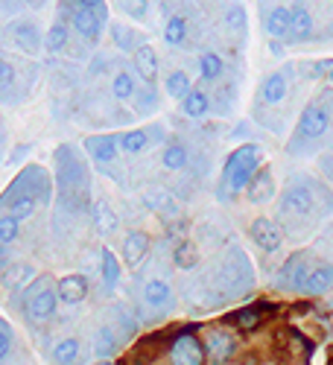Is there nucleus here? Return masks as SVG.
Wrapping results in <instances>:
<instances>
[{
    "label": "nucleus",
    "instance_id": "f257e3e1",
    "mask_svg": "<svg viewBox=\"0 0 333 365\" xmlns=\"http://www.w3.org/2000/svg\"><path fill=\"white\" fill-rule=\"evenodd\" d=\"M319 199L324 205L333 202L330 190H324L316 178H290V185L281 193V220L290 234H304L319 214Z\"/></svg>",
    "mask_w": 333,
    "mask_h": 365
},
{
    "label": "nucleus",
    "instance_id": "f03ea898",
    "mask_svg": "<svg viewBox=\"0 0 333 365\" xmlns=\"http://www.w3.org/2000/svg\"><path fill=\"white\" fill-rule=\"evenodd\" d=\"M257 161H260L257 143H243L231 152L222 170V181H220V202H228L234 199V193L249 187V181L255 178V170H257Z\"/></svg>",
    "mask_w": 333,
    "mask_h": 365
},
{
    "label": "nucleus",
    "instance_id": "7ed1b4c3",
    "mask_svg": "<svg viewBox=\"0 0 333 365\" xmlns=\"http://www.w3.org/2000/svg\"><path fill=\"white\" fill-rule=\"evenodd\" d=\"M252 281H255V275H252V263H249V257L240 252V249H231V255L225 257V263L220 266V275H217V284L225 289V292H243V289H249L252 287Z\"/></svg>",
    "mask_w": 333,
    "mask_h": 365
},
{
    "label": "nucleus",
    "instance_id": "20e7f679",
    "mask_svg": "<svg viewBox=\"0 0 333 365\" xmlns=\"http://www.w3.org/2000/svg\"><path fill=\"white\" fill-rule=\"evenodd\" d=\"M73 29L85 38V41H100V33H103V24L108 18V9L106 4H73Z\"/></svg>",
    "mask_w": 333,
    "mask_h": 365
},
{
    "label": "nucleus",
    "instance_id": "39448f33",
    "mask_svg": "<svg viewBox=\"0 0 333 365\" xmlns=\"http://www.w3.org/2000/svg\"><path fill=\"white\" fill-rule=\"evenodd\" d=\"M330 129V114L322 103H310L304 111H301V120H298V138L304 140H319L324 138V132Z\"/></svg>",
    "mask_w": 333,
    "mask_h": 365
},
{
    "label": "nucleus",
    "instance_id": "423d86ee",
    "mask_svg": "<svg viewBox=\"0 0 333 365\" xmlns=\"http://www.w3.org/2000/svg\"><path fill=\"white\" fill-rule=\"evenodd\" d=\"M249 234H252V240H255V246H257L260 252H266V255L278 252V249L284 246V231H281V225H278L275 220H269V217L255 220V222L249 225Z\"/></svg>",
    "mask_w": 333,
    "mask_h": 365
},
{
    "label": "nucleus",
    "instance_id": "0eeeda50",
    "mask_svg": "<svg viewBox=\"0 0 333 365\" xmlns=\"http://www.w3.org/2000/svg\"><path fill=\"white\" fill-rule=\"evenodd\" d=\"M170 362L173 365H205V348L193 333H181L170 348Z\"/></svg>",
    "mask_w": 333,
    "mask_h": 365
},
{
    "label": "nucleus",
    "instance_id": "6e6552de",
    "mask_svg": "<svg viewBox=\"0 0 333 365\" xmlns=\"http://www.w3.org/2000/svg\"><path fill=\"white\" fill-rule=\"evenodd\" d=\"M56 307H58V298H56V287L53 284L26 298V316H29V322H39V324L50 322L56 316Z\"/></svg>",
    "mask_w": 333,
    "mask_h": 365
},
{
    "label": "nucleus",
    "instance_id": "1a4fd4ad",
    "mask_svg": "<svg viewBox=\"0 0 333 365\" xmlns=\"http://www.w3.org/2000/svg\"><path fill=\"white\" fill-rule=\"evenodd\" d=\"M9 38H12V44H15L21 53H26V56H36V53L41 50V44H44L39 26H36L33 21H15V24L9 26Z\"/></svg>",
    "mask_w": 333,
    "mask_h": 365
},
{
    "label": "nucleus",
    "instance_id": "9d476101",
    "mask_svg": "<svg viewBox=\"0 0 333 365\" xmlns=\"http://www.w3.org/2000/svg\"><path fill=\"white\" fill-rule=\"evenodd\" d=\"M205 348H208V356H210V359H214L217 365H222V362H228V359L234 356L237 342H234L231 333H225V330H208Z\"/></svg>",
    "mask_w": 333,
    "mask_h": 365
},
{
    "label": "nucleus",
    "instance_id": "9b49d317",
    "mask_svg": "<svg viewBox=\"0 0 333 365\" xmlns=\"http://www.w3.org/2000/svg\"><path fill=\"white\" fill-rule=\"evenodd\" d=\"M85 152L97 164H108V161L117 158L120 146H117V138L114 135H91V138H85Z\"/></svg>",
    "mask_w": 333,
    "mask_h": 365
},
{
    "label": "nucleus",
    "instance_id": "f8f14e48",
    "mask_svg": "<svg viewBox=\"0 0 333 365\" xmlns=\"http://www.w3.org/2000/svg\"><path fill=\"white\" fill-rule=\"evenodd\" d=\"M149 255V237L143 231H129L123 240V260L129 269H138Z\"/></svg>",
    "mask_w": 333,
    "mask_h": 365
},
{
    "label": "nucleus",
    "instance_id": "ddd939ff",
    "mask_svg": "<svg viewBox=\"0 0 333 365\" xmlns=\"http://www.w3.org/2000/svg\"><path fill=\"white\" fill-rule=\"evenodd\" d=\"M275 178H272V173L269 170H257L255 173V178L249 181V202L252 205H266V202H272L275 199Z\"/></svg>",
    "mask_w": 333,
    "mask_h": 365
},
{
    "label": "nucleus",
    "instance_id": "4468645a",
    "mask_svg": "<svg viewBox=\"0 0 333 365\" xmlns=\"http://www.w3.org/2000/svg\"><path fill=\"white\" fill-rule=\"evenodd\" d=\"M94 228H97V234H103V237H111L117 228H120V217H117V210L111 207V202L108 199H97L94 202Z\"/></svg>",
    "mask_w": 333,
    "mask_h": 365
},
{
    "label": "nucleus",
    "instance_id": "2eb2a0df",
    "mask_svg": "<svg viewBox=\"0 0 333 365\" xmlns=\"http://www.w3.org/2000/svg\"><path fill=\"white\" fill-rule=\"evenodd\" d=\"M290 24H292V12L287 6H275V9H269L263 15V26H266V33H269L272 41L287 38L290 36Z\"/></svg>",
    "mask_w": 333,
    "mask_h": 365
},
{
    "label": "nucleus",
    "instance_id": "dca6fc26",
    "mask_svg": "<svg viewBox=\"0 0 333 365\" xmlns=\"http://www.w3.org/2000/svg\"><path fill=\"white\" fill-rule=\"evenodd\" d=\"M88 295V281L82 275H65L62 281L56 284V298L65 304H79Z\"/></svg>",
    "mask_w": 333,
    "mask_h": 365
},
{
    "label": "nucleus",
    "instance_id": "f3484780",
    "mask_svg": "<svg viewBox=\"0 0 333 365\" xmlns=\"http://www.w3.org/2000/svg\"><path fill=\"white\" fill-rule=\"evenodd\" d=\"M290 12H292V24H290V36L287 38H292V41H310L313 38V15H310V9L295 4Z\"/></svg>",
    "mask_w": 333,
    "mask_h": 365
},
{
    "label": "nucleus",
    "instance_id": "a211bd4d",
    "mask_svg": "<svg viewBox=\"0 0 333 365\" xmlns=\"http://www.w3.org/2000/svg\"><path fill=\"white\" fill-rule=\"evenodd\" d=\"M33 278H36V266L18 260V263H9V266L4 269V275H0V284H4L6 289H21V287H26Z\"/></svg>",
    "mask_w": 333,
    "mask_h": 365
},
{
    "label": "nucleus",
    "instance_id": "6ab92c4d",
    "mask_svg": "<svg viewBox=\"0 0 333 365\" xmlns=\"http://www.w3.org/2000/svg\"><path fill=\"white\" fill-rule=\"evenodd\" d=\"M135 68H138V76H143L146 85H153L158 79V56L149 44H140L135 50Z\"/></svg>",
    "mask_w": 333,
    "mask_h": 365
},
{
    "label": "nucleus",
    "instance_id": "aec40b11",
    "mask_svg": "<svg viewBox=\"0 0 333 365\" xmlns=\"http://www.w3.org/2000/svg\"><path fill=\"white\" fill-rule=\"evenodd\" d=\"M143 301L149 304V307H170L173 304V289H170V284L167 281H161V278H153V281H146L143 284Z\"/></svg>",
    "mask_w": 333,
    "mask_h": 365
},
{
    "label": "nucleus",
    "instance_id": "412c9836",
    "mask_svg": "<svg viewBox=\"0 0 333 365\" xmlns=\"http://www.w3.org/2000/svg\"><path fill=\"white\" fill-rule=\"evenodd\" d=\"M307 275H310V269H307L304 255H292V257L284 263V269H281V281H287V284H290V287H295V289L304 287Z\"/></svg>",
    "mask_w": 333,
    "mask_h": 365
},
{
    "label": "nucleus",
    "instance_id": "4be33fe9",
    "mask_svg": "<svg viewBox=\"0 0 333 365\" xmlns=\"http://www.w3.org/2000/svg\"><path fill=\"white\" fill-rule=\"evenodd\" d=\"M260 100L266 106H278L287 100V76L284 73H269L263 88H260Z\"/></svg>",
    "mask_w": 333,
    "mask_h": 365
},
{
    "label": "nucleus",
    "instance_id": "5701e85b",
    "mask_svg": "<svg viewBox=\"0 0 333 365\" xmlns=\"http://www.w3.org/2000/svg\"><path fill=\"white\" fill-rule=\"evenodd\" d=\"M304 292L310 295H324L333 289V266H319V269H310V275L304 281V287H301Z\"/></svg>",
    "mask_w": 333,
    "mask_h": 365
},
{
    "label": "nucleus",
    "instance_id": "b1692460",
    "mask_svg": "<svg viewBox=\"0 0 333 365\" xmlns=\"http://www.w3.org/2000/svg\"><path fill=\"white\" fill-rule=\"evenodd\" d=\"M173 260H175L178 269H185V272L196 269L199 266V249H196V242L193 240H181L178 246H175V252H173Z\"/></svg>",
    "mask_w": 333,
    "mask_h": 365
},
{
    "label": "nucleus",
    "instance_id": "393cba45",
    "mask_svg": "<svg viewBox=\"0 0 333 365\" xmlns=\"http://www.w3.org/2000/svg\"><path fill=\"white\" fill-rule=\"evenodd\" d=\"M263 310H266V307H246V310H237L228 322H234L237 330L252 333V330H257V327L263 324Z\"/></svg>",
    "mask_w": 333,
    "mask_h": 365
},
{
    "label": "nucleus",
    "instance_id": "a878e982",
    "mask_svg": "<svg viewBox=\"0 0 333 365\" xmlns=\"http://www.w3.org/2000/svg\"><path fill=\"white\" fill-rule=\"evenodd\" d=\"M117 348H120V342L114 336V330L111 327H100L97 336H94V356L97 359H111L117 354Z\"/></svg>",
    "mask_w": 333,
    "mask_h": 365
},
{
    "label": "nucleus",
    "instance_id": "bb28decb",
    "mask_svg": "<svg viewBox=\"0 0 333 365\" xmlns=\"http://www.w3.org/2000/svg\"><path fill=\"white\" fill-rule=\"evenodd\" d=\"M208 108H210V97L205 94V91H199V88H193L190 94L181 100V111H185L188 117H205Z\"/></svg>",
    "mask_w": 333,
    "mask_h": 365
},
{
    "label": "nucleus",
    "instance_id": "cd10ccee",
    "mask_svg": "<svg viewBox=\"0 0 333 365\" xmlns=\"http://www.w3.org/2000/svg\"><path fill=\"white\" fill-rule=\"evenodd\" d=\"M117 146L123 149V152H129V155H138V152H143L149 146V132H143V129L123 132V135L117 138Z\"/></svg>",
    "mask_w": 333,
    "mask_h": 365
},
{
    "label": "nucleus",
    "instance_id": "c85d7f7f",
    "mask_svg": "<svg viewBox=\"0 0 333 365\" xmlns=\"http://www.w3.org/2000/svg\"><path fill=\"white\" fill-rule=\"evenodd\" d=\"M164 88H167V94L173 97V100H185L190 91H193V85H190V76L185 73V71H175V73H170L167 76V82H164Z\"/></svg>",
    "mask_w": 333,
    "mask_h": 365
},
{
    "label": "nucleus",
    "instance_id": "c756f323",
    "mask_svg": "<svg viewBox=\"0 0 333 365\" xmlns=\"http://www.w3.org/2000/svg\"><path fill=\"white\" fill-rule=\"evenodd\" d=\"M53 362L56 365H76L79 362V339H62L53 348Z\"/></svg>",
    "mask_w": 333,
    "mask_h": 365
},
{
    "label": "nucleus",
    "instance_id": "7c9ffc66",
    "mask_svg": "<svg viewBox=\"0 0 333 365\" xmlns=\"http://www.w3.org/2000/svg\"><path fill=\"white\" fill-rule=\"evenodd\" d=\"M68 38H71L68 26H65V24H53V26L47 29V36H44V47H47L50 53H62V50L68 47Z\"/></svg>",
    "mask_w": 333,
    "mask_h": 365
},
{
    "label": "nucleus",
    "instance_id": "2f4dec72",
    "mask_svg": "<svg viewBox=\"0 0 333 365\" xmlns=\"http://www.w3.org/2000/svg\"><path fill=\"white\" fill-rule=\"evenodd\" d=\"M185 38H188V21L181 18V15H173L167 21V26H164V41L170 47H175V44H181Z\"/></svg>",
    "mask_w": 333,
    "mask_h": 365
},
{
    "label": "nucleus",
    "instance_id": "473e14b6",
    "mask_svg": "<svg viewBox=\"0 0 333 365\" xmlns=\"http://www.w3.org/2000/svg\"><path fill=\"white\" fill-rule=\"evenodd\" d=\"M143 202L149 207H155V210H170V214H178V207L173 205V199H170V193L164 187H149L143 193Z\"/></svg>",
    "mask_w": 333,
    "mask_h": 365
},
{
    "label": "nucleus",
    "instance_id": "72a5a7b5",
    "mask_svg": "<svg viewBox=\"0 0 333 365\" xmlns=\"http://www.w3.org/2000/svg\"><path fill=\"white\" fill-rule=\"evenodd\" d=\"M199 71H202V79H205V82L220 79V76H222V58H220L217 53H202Z\"/></svg>",
    "mask_w": 333,
    "mask_h": 365
},
{
    "label": "nucleus",
    "instance_id": "f704fd0d",
    "mask_svg": "<svg viewBox=\"0 0 333 365\" xmlns=\"http://www.w3.org/2000/svg\"><path fill=\"white\" fill-rule=\"evenodd\" d=\"M103 281L108 289H114L120 284V260L114 257L111 249H103Z\"/></svg>",
    "mask_w": 333,
    "mask_h": 365
},
{
    "label": "nucleus",
    "instance_id": "c9c22d12",
    "mask_svg": "<svg viewBox=\"0 0 333 365\" xmlns=\"http://www.w3.org/2000/svg\"><path fill=\"white\" fill-rule=\"evenodd\" d=\"M9 202V217H15L18 222L21 220H26V217H33V210H36V199L33 196H12V199H6Z\"/></svg>",
    "mask_w": 333,
    "mask_h": 365
},
{
    "label": "nucleus",
    "instance_id": "e433bc0d",
    "mask_svg": "<svg viewBox=\"0 0 333 365\" xmlns=\"http://www.w3.org/2000/svg\"><path fill=\"white\" fill-rule=\"evenodd\" d=\"M111 38H114V44L123 50V53H129V50H138V38H135V29H129L126 24H114L111 26Z\"/></svg>",
    "mask_w": 333,
    "mask_h": 365
},
{
    "label": "nucleus",
    "instance_id": "4c0bfd02",
    "mask_svg": "<svg viewBox=\"0 0 333 365\" xmlns=\"http://www.w3.org/2000/svg\"><path fill=\"white\" fill-rule=\"evenodd\" d=\"M111 94H114V100H132V97H135V79H132L129 73L120 71V73L111 79Z\"/></svg>",
    "mask_w": 333,
    "mask_h": 365
},
{
    "label": "nucleus",
    "instance_id": "58836bf2",
    "mask_svg": "<svg viewBox=\"0 0 333 365\" xmlns=\"http://www.w3.org/2000/svg\"><path fill=\"white\" fill-rule=\"evenodd\" d=\"M164 167L167 170H185V164H188V149L181 146V143H170L167 149H164Z\"/></svg>",
    "mask_w": 333,
    "mask_h": 365
},
{
    "label": "nucleus",
    "instance_id": "ea45409f",
    "mask_svg": "<svg viewBox=\"0 0 333 365\" xmlns=\"http://www.w3.org/2000/svg\"><path fill=\"white\" fill-rule=\"evenodd\" d=\"M18 231H21V222L9 214L0 217V246H12V242L18 240Z\"/></svg>",
    "mask_w": 333,
    "mask_h": 365
},
{
    "label": "nucleus",
    "instance_id": "a19ab883",
    "mask_svg": "<svg viewBox=\"0 0 333 365\" xmlns=\"http://www.w3.org/2000/svg\"><path fill=\"white\" fill-rule=\"evenodd\" d=\"M15 85V65L9 62V58L0 53V94H4V91H9Z\"/></svg>",
    "mask_w": 333,
    "mask_h": 365
},
{
    "label": "nucleus",
    "instance_id": "79ce46f5",
    "mask_svg": "<svg viewBox=\"0 0 333 365\" xmlns=\"http://www.w3.org/2000/svg\"><path fill=\"white\" fill-rule=\"evenodd\" d=\"M301 71L307 73V79H319L333 71V58H324V62H301Z\"/></svg>",
    "mask_w": 333,
    "mask_h": 365
},
{
    "label": "nucleus",
    "instance_id": "37998d69",
    "mask_svg": "<svg viewBox=\"0 0 333 365\" xmlns=\"http://www.w3.org/2000/svg\"><path fill=\"white\" fill-rule=\"evenodd\" d=\"M138 111L140 114H149V111H155L158 108V100H155V94H153V91H146V94H143V91H140V94H138Z\"/></svg>",
    "mask_w": 333,
    "mask_h": 365
},
{
    "label": "nucleus",
    "instance_id": "c03bdc74",
    "mask_svg": "<svg viewBox=\"0 0 333 365\" xmlns=\"http://www.w3.org/2000/svg\"><path fill=\"white\" fill-rule=\"evenodd\" d=\"M12 351V333L6 324H0V359H6Z\"/></svg>",
    "mask_w": 333,
    "mask_h": 365
},
{
    "label": "nucleus",
    "instance_id": "a18cd8bd",
    "mask_svg": "<svg viewBox=\"0 0 333 365\" xmlns=\"http://www.w3.org/2000/svg\"><path fill=\"white\" fill-rule=\"evenodd\" d=\"M120 9H123L126 15H132V18H143L146 15V4H120Z\"/></svg>",
    "mask_w": 333,
    "mask_h": 365
},
{
    "label": "nucleus",
    "instance_id": "49530a36",
    "mask_svg": "<svg viewBox=\"0 0 333 365\" xmlns=\"http://www.w3.org/2000/svg\"><path fill=\"white\" fill-rule=\"evenodd\" d=\"M322 170H324L327 178H333V155H324L322 158Z\"/></svg>",
    "mask_w": 333,
    "mask_h": 365
},
{
    "label": "nucleus",
    "instance_id": "de8ad7c7",
    "mask_svg": "<svg viewBox=\"0 0 333 365\" xmlns=\"http://www.w3.org/2000/svg\"><path fill=\"white\" fill-rule=\"evenodd\" d=\"M269 50H272V56H284V44H278V41H269Z\"/></svg>",
    "mask_w": 333,
    "mask_h": 365
},
{
    "label": "nucleus",
    "instance_id": "09e8293b",
    "mask_svg": "<svg viewBox=\"0 0 333 365\" xmlns=\"http://www.w3.org/2000/svg\"><path fill=\"white\" fill-rule=\"evenodd\" d=\"M327 79H330V85H333V71H330V73H327Z\"/></svg>",
    "mask_w": 333,
    "mask_h": 365
},
{
    "label": "nucleus",
    "instance_id": "8fccbe9b",
    "mask_svg": "<svg viewBox=\"0 0 333 365\" xmlns=\"http://www.w3.org/2000/svg\"><path fill=\"white\" fill-rule=\"evenodd\" d=\"M103 365H108V362H103Z\"/></svg>",
    "mask_w": 333,
    "mask_h": 365
}]
</instances>
